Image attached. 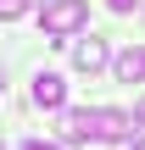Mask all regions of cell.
Here are the masks:
<instances>
[{
    "label": "cell",
    "mask_w": 145,
    "mask_h": 150,
    "mask_svg": "<svg viewBox=\"0 0 145 150\" xmlns=\"http://www.w3.org/2000/svg\"><path fill=\"white\" fill-rule=\"evenodd\" d=\"M61 139L67 145H117V139H134V117L129 111H112V106L61 111Z\"/></svg>",
    "instance_id": "obj_1"
},
{
    "label": "cell",
    "mask_w": 145,
    "mask_h": 150,
    "mask_svg": "<svg viewBox=\"0 0 145 150\" xmlns=\"http://www.w3.org/2000/svg\"><path fill=\"white\" fill-rule=\"evenodd\" d=\"M89 22V6L84 0H50L45 11H39V28L50 33V39H67V33H78Z\"/></svg>",
    "instance_id": "obj_2"
},
{
    "label": "cell",
    "mask_w": 145,
    "mask_h": 150,
    "mask_svg": "<svg viewBox=\"0 0 145 150\" xmlns=\"http://www.w3.org/2000/svg\"><path fill=\"white\" fill-rule=\"evenodd\" d=\"M61 100H67V78L61 72H39L34 78V106L39 111H61Z\"/></svg>",
    "instance_id": "obj_3"
},
{
    "label": "cell",
    "mask_w": 145,
    "mask_h": 150,
    "mask_svg": "<svg viewBox=\"0 0 145 150\" xmlns=\"http://www.w3.org/2000/svg\"><path fill=\"white\" fill-rule=\"evenodd\" d=\"M106 61H112L106 39H95V33H89V39H78V45H73V67H78V72H101Z\"/></svg>",
    "instance_id": "obj_4"
},
{
    "label": "cell",
    "mask_w": 145,
    "mask_h": 150,
    "mask_svg": "<svg viewBox=\"0 0 145 150\" xmlns=\"http://www.w3.org/2000/svg\"><path fill=\"white\" fill-rule=\"evenodd\" d=\"M112 72H117V83H145V45L117 50L112 56Z\"/></svg>",
    "instance_id": "obj_5"
},
{
    "label": "cell",
    "mask_w": 145,
    "mask_h": 150,
    "mask_svg": "<svg viewBox=\"0 0 145 150\" xmlns=\"http://www.w3.org/2000/svg\"><path fill=\"white\" fill-rule=\"evenodd\" d=\"M22 11H34V0H0V22H11V17H22Z\"/></svg>",
    "instance_id": "obj_6"
},
{
    "label": "cell",
    "mask_w": 145,
    "mask_h": 150,
    "mask_svg": "<svg viewBox=\"0 0 145 150\" xmlns=\"http://www.w3.org/2000/svg\"><path fill=\"white\" fill-rule=\"evenodd\" d=\"M22 150H61V145H45V139H28Z\"/></svg>",
    "instance_id": "obj_7"
},
{
    "label": "cell",
    "mask_w": 145,
    "mask_h": 150,
    "mask_svg": "<svg viewBox=\"0 0 145 150\" xmlns=\"http://www.w3.org/2000/svg\"><path fill=\"white\" fill-rule=\"evenodd\" d=\"M106 6H112V11H129V6H134V0H106Z\"/></svg>",
    "instance_id": "obj_8"
},
{
    "label": "cell",
    "mask_w": 145,
    "mask_h": 150,
    "mask_svg": "<svg viewBox=\"0 0 145 150\" xmlns=\"http://www.w3.org/2000/svg\"><path fill=\"white\" fill-rule=\"evenodd\" d=\"M134 122H145V100H140V106H134Z\"/></svg>",
    "instance_id": "obj_9"
},
{
    "label": "cell",
    "mask_w": 145,
    "mask_h": 150,
    "mask_svg": "<svg viewBox=\"0 0 145 150\" xmlns=\"http://www.w3.org/2000/svg\"><path fill=\"white\" fill-rule=\"evenodd\" d=\"M129 150H145V139H129Z\"/></svg>",
    "instance_id": "obj_10"
}]
</instances>
